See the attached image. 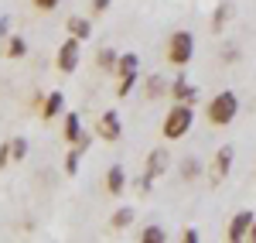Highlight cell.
<instances>
[{"mask_svg":"<svg viewBox=\"0 0 256 243\" xmlns=\"http://www.w3.org/2000/svg\"><path fill=\"white\" fill-rule=\"evenodd\" d=\"M232 18V4H218L216 14H212V31L216 35H222V28H226V21Z\"/></svg>","mask_w":256,"mask_h":243,"instance_id":"d6986e66","label":"cell"},{"mask_svg":"<svg viewBox=\"0 0 256 243\" xmlns=\"http://www.w3.org/2000/svg\"><path fill=\"white\" fill-rule=\"evenodd\" d=\"M89 144H92V134L86 130V134H82V137H79V144H76V147H79L82 154H86V151H89Z\"/></svg>","mask_w":256,"mask_h":243,"instance_id":"f546056e","label":"cell"},{"mask_svg":"<svg viewBox=\"0 0 256 243\" xmlns=\"http://www.w3.org/2000/svg\"><path fill=\"white\" fill-rule=\"evenodd\" d=\"M10 154H14V161H24L28 158V141L24 137H14L10 141Z\"/></svg>","mask_w":256,"mask_h":243,"instance_id":"d4e9b609","label":"cell"},{"mask_svg":"<svg viewBox=\"0 0 256 243\" xmlns=\"http://www.w3.org/2000/svg\"><path fill=\"white\" fill-rule=\"evenodd\" d=\"M144 86H147V100H160V96L171 89V82H164V76H150Z\"/></svg>","mask_w":256,"mask_h":243,"instance_id":"e0dca14e","label":"cell"},{"mask_svg":"<svg viewBox=\"0 0 256 243\" xmlns=\"http://www.w3.org/2000/svg\"><path fill=\"white\" fill-rule=\"evenodd\" d=\"M62 117H65V123H62V137H65V144H79V137L86 134L79 113H62Z\"/></svg>","mask_w":256,"mask_h":243,"instance_id":"7c38bea8","label":"cell"},{"mask_svg":"<svg viewBox=\"0 0 256 243\" xmlns=\"http://www.w3.org/2000/svg\"><path fill=\"white\" fill-rule=\"evenodd\" d=\"M65 31H68L72 38H79V41H89L92 38V21H86L82 14H72V18L65 21Z\"/></svg>","mask_w":256,"mask_h":243,"instance_id":"8fae6325","label":"cell"},{"mask_svg":"<svg viewBox=\"0 0 256 243\" xmlns=\"http://www.w3.org/2000/svg\"><path fill=\"white\" fill-rule=\"evenodd\" d=\"M236 113H239V96L232 89L216 93L208 100V106H205V120L212 123V127H229V123L236 120Z\"/></svg>","mask_w":256,"mask_h":243,"instance_id":"6da1fadb","label":"cell"},{"mask_svg":"<svg viewBox=\"0 0 256 243\" xmlns=\"http://www.w3.org/2000/svg\"><path fill=\"white\" fill-rule=\"evenodd\" d=\"M198 175H202V161H195V158H184V161H181V178H184V182H195Z\"/></svg>","mask_w":256,"mask_h":243,"instance_id":"7402d4cb","label":"cell"},{"mask_svg":"<svg viewBox=\"0 0 256 243\" xmlns=\"http://www.w3.org/2000/svg\"><path fill=\"white\" fill-rule=\"evenodd\" d=\"M120 134H123V123H120V113H116V110L99 113V120H96V137H102V141H110V144H116Z\"/></svg>","mask_w":256,"mask_h":243,"instance_id":"5b68a950","label":"cell"},{"mask_svg":"<svg viewBox=\"0 0 256 243\" xmlns=\"http://www.w3.org/2000/svg\"><path fill=\"white\" fill-rule=\"evenodd\" d=\"M250 243H256V219H253V226H250Z\"/></svg>","mask_w":256,"mask_h":243,"instance_id":"1f68e13d","label":"cell"},{"mask_svg":"<svg viewBox=\"0 0 256 243\" xmlns=\"http://www.w3.org/2000/svg\"><path fill=\"white\" fill-rule=\"evenodd\" d=\"M192 59H195V35L184 31V28H178L174 35L168 38V62L178 65V69H184Z\"/></svg>","mask_w":256,"mask_h":243,"instance_id":"3957f363","label":"cell"},{"mask_svg":"<svg viewBox=\"0 0 256 243\" xmlns=\"http://www.w3.org/2000/svg\"><path fill=\"white\" fill-rule=\"evenodd\" d=\"M168 93H171V100H174V103H192V106H195V100H198V86H192L184 76H178V79L171 82Z\"/></svg>","mask_w":256,"mask_h":243,"instance_id":"9c48e42d","label":"cell"},{"mask_svg":"<svg viewBox=\"0 0 256 243\" xmlns=\"http://www.w3.org/2000/svg\"><path fill=\"white\" fill-rule=\"evenodd\" d=\"M31 4H34L38 11H55V7H58L62 0H31Z\"/></svg>","mask_w":256,"mask_h":243,"instance_id":"4316f807","label":"cell"},{"mask_svg":"<svg viewBox=\"0 0 256 243\" xmlns=\"http://www.w3.org/2000/svg\"><path fill=\"white\" fill-rule=\"evenodd\" d=\"M10 161H14V154H10V141H7V144H0V171H4Z\"/></svg>","mask_w":256,"mask_h":243,"instance_id":"484cf974","label":"cell"},{"mask_svg":"<svg viewBox=\"0 0 256 243\" xmlns=\"http://www.w3.org/2000/svg\"><path fill=\"white\" fill-rule=\"evenodd\" d=\"M192 123H195V106H192V103H174V106L168 110L164 123H160V134H164L168 141H181V137L192 130Z\"/></svg>","mask_w":256,"mask_h":243,"instance_id":"7a4b0ae2","label":"cell"},{"mask_svg":"<svg viewBox=\"0 0 256 243\" xmlns=\"http://www.w3.org/2000/svg\"><path fill=\"white\" fill-rule=\"evenodd\" d=\"M140 82V72H134V76H120V82H116V96L120 100H126L130 93H134V86Z\"/></svg>","mask_w":256,"mask_h":243,"instance_id":"44dd1931","label":"cell"},{"mask_svg":"<svg viewBox=\"0 0 256 243\" xmlns=\"http://www.w3.org/2000/svg\"><path fill=\"white\" fill-rule=\"evenodd\" d=\"M140 240L144 243H168V229L164 226H144L140 229Z\"/></svg>","mask_w":256,"mask_h":243,"instance_id":"ffe728a7","label":"cell"},{"mask_svg":"<svg viewBox=\"0 0 256 243\" xmlns=\"http://www.w3.org/2000/svg\"><path fill=\"white\" fill-rule=\"evenodd\" d=\"M79 158H82L79 147H72V151L65 154V175H79Z\"/></svg>","mask_w":256,"mask_h":243,"instance_id":"603a6c76","label":"cell"},{"mask_svg":"<svg viewBox=\"0 0 256 243\" xmlns=\"http://www.w3.org/2000/svg\"><path fill=\"white\" fill-rule=\"evenodd\" d=\"M256 212H250V209H239L236 216L229 219V229H226V236H229V243H242L250 240V226H253Z\"/></svg>","mask_w":256,"mask_h":243,"instance_id":"8992f818","label":"cell"},{"mask_svg":"<svg viewBox=\"0 0 256 243\" xmlns=\"http://www.w3.org/2000/svg\"><path fill=\"white\" fill-rule=\"evenodd\" d=\"M116 62H120V52H116V48H99L96 65L102 69V72H116Z\"/></svg>","mask_w":256,"mask_h":243,"instance_id":"9a60e30c","label":"cell"},{"mask_svg":"<svg viewBox=\"0 0 256 243\" xmlns=\"http://www.w3.org/2000/svg\"><path fill=\"white\" fill-rule=\"evenodd\" d=\"M123 188H126V171H123V164H113L106 171V192L110 195H120Z\"/></svg>","mask_w":256,"mask_h":243,"instance_id":"4fadbf2b","label":"cell"},{"mask_svg":"<svg viewBox=\"0 0 256 243\" xmlns=\"http://www.w3.org/2000/svg\"><path fill=\"white\" fill-rule=\"evenodd\" d=\"M222 62H226V65H236L239 62V45L226 41V45H222Z\"/></svg>","mask_w":256,"mask_h":243,"instance_id":"cb8c5ba5","label":"cell"},{"mask_svg":"<svg viewBox=\"0 0 256 243\" xmlns=\"http://www.w3.org/2000/svg\"><path fill=\"white\" fill-rule=\"evenodd\" d=\"M134 72H140V59L134 52H123L116 62V76H134Z\"/></svg>","mask_w":256,"mask_h":243,"instance_id":"2e32d148","label":"cell"},{"mask_svg":"<svg viewBox=\"0 0 256 243\" xmlns=\"http://www.w3.org/2000/svg\"><path fill=\"white\" fill-rule=\"evenodd\" d=\"M181 240H184V243H198V240H202V233H198V229H184Z\"/></svg>","mask_w":256,"mask_h":243,"instance_id":"4dcf8cb0","label":"cell"},{"mask_svg":"<svg viewBox=\"0 0 256 243\" xmlns=\"http://www.w3.org/2000/svg\"><path fill=\"white\" fill-rule=\"evenodd\" d=\"M110 7H113V0H92V11H96V14H106Z\"/></svg>","mask_w":256,"mask_h":243,"instance_id":"83f0119b","label":"cell"},{"mask_svg":"<svg viewBox=\"0 0 256 243\" xmlns=\"http://www.w3.org/2000/svg\"><path fill=\"white\" fill-rule=\"evenodd\" d=\"M4 55H7L10 62L24 59V55H28V41L20 38V35H10V38H7V48H4Z\"/></svg>","mask_w":256,"mask_h":243,"instance_id":"5bb4252c","label":"cell"},{"mask_svg":"<svg viewBox=\"0 0 256 243\" xmlns=\"http://www.w3.org/2000/svg\"><path fill=\"white\" fill-rule=\"evenodd\" d=\"M232 158H236V151L229 147V144H222L216 151V158H212V185H218L229 171H232Z\"/></svg>","mask_w":256,"mask_h":243,"instance_id":"52a82bcc","label":"cell"},{"mask_svg":"<svg viewBox=\"0 0 256 243\" xmlns=\"http://www.w3.org/2000/svg\"><path fill=\"white\" fill-rule=\"evenodd\" d=\"M168 164H171V154H168V147H154V151L147 154V164H144V175L158 182L160 175L168 171Z\"/></svg>","mask_w":256,"mask_h":243,"instance_id":"ba28073f","label":"cell"},{"mask_svg":"<svg viewBox=\"0 0 256 243\" xmlns=\"http://www.w3.org/2000/svg\"><path fill=\"white\" fill-rule=\"evenodd\" d=\"M79 38H68L58 45V55H55V65H58V72H65V76H72L76 69H79V62H82V52H79Z\"/></svg>","mask_w":256,"mask_h":243,"instance_id":"277c9868","label":"cell"},{"mask_svg":"<svg viewBox=\"0 0 256 243\" xmlns=\"http://www.w3.org/2000/svg\"><path fill=\"white\" fill-rule=\"evenodd\" d=\"M58 113H65V93L62 89H52L44 96V106H41V120H55Z\"/></svg>","mask_w":256,"mask_h":243,"instance_id":"30bf717a","label":"cell"},{"mask_svg":"<svg viewBox=\"0 0 256 243\" xmlns=\"http://www.w3.org/2000/svg\"><path fill=\"white\" fill-rule=\"evenodd\" d=\"M10 38V18H0V41Z\"/></svg>","mask_w":256,"mask_h":243,"instance_id":"f1b7e54d","label":"cell"},{"mask_svg":"<svg viewBox=\"0 0 256 243\" xmlns=\"http://www.w3.org/2000/svg\"><path fill=\"white\" fill-rule=\"evenodd\" d=\"M110 226H113V229H126V226H134V209H130V205H120L116 212L110 216Z\"/></svg>","mask_w":256,"mask_h":243,"instance_id":"ac0fdd59","label":"cell"}]
</instances>
